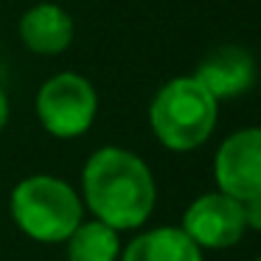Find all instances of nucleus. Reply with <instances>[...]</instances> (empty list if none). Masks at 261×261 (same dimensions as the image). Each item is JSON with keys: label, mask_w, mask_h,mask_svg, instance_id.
Segmentation results:
<instances>
[{"label": "nucleus", "mask_w": 261, "mask_h": 261, "mask_svg": "<svg viewBox=\"0 0 261 261\" xmlns=\"http://www.w3.org/2000/svg\"><path fill=\"white\" fill-rule=\"evenodd\" d=\"M118 255V230L104 222H85L68 236L70 261H115Z\"/></svg>", "instance_id": "obj_10"}, {"label": "nucleus", "mask_w": 261, "mask_h": 261, "mask_svg": "<svg viewBox=\"0 0 261 261\" xmlns=\"http://www.w3.org/2000/svg\"><path fill=\"white\" fill-rule=\"evenodd\" d=\"M194 79L219 101L242 96L255 79V62L242 48H219L197 68Z\"/></svg>", "instance_id": "obj_7"}, {"label": "nucleus", "mask_w": 261, "mask_h": 261, "mask_svg": "<svg viewBox=\"0 0 261 261\" xmlns=\"http://www.w3.org/2000/svg\"><path fill=\"white\" fill-rule=\"evenodd\" d=\"M219 101L194 76H180L163 85L149 107V121L163 146L188 152L208 141L216 126Z\"/></svg>", "instance_id": "obj_2"}, {"label": "nucleus", "mask_w": 261, "mask_h": 261, "mask_svg": "<svg viewBox=\"0 0 261 261\" xmlns=\"http://www.w3.org/2000/svg\"><path fill=\"white\" fill-rule=\"evenodd\" d=\"M82 186L90 211L113 230L143 225L154 208V180L149 166L118 146H104L87 160Z\"/></svg>", "instance_id": "obj_1"}, {"label": "nucleus", "mask_w": 261, "mask_h": 261, "mask_svg": "<svg viewBox=\"0 0 261 261\" xmlns=\"http://www.w3.org/2000/svg\"><path fill=\"white\" fill-rule=\"evenodd\" d=\"M12 216L37 242H65L82 225V202L68 182L37 174L14 188Z\"/></svg>", "instance_id": "obj_3"}, {"label": "nucleus", "mask_w": 261, "mask_h": 261, "mask_svg": "<svg viewBox=\"0 0 261 261\" xmlns=\"http://www.w3.org/2000/svg\"><path fill=\"white\" fill-rule=\"evenodd\" d=\"M242 211H244V225L253 227V230H261V194L244 199Z\"/></svg>", "instance_id": "obj_11"}, {"label": "nucleus", "mask_w": 261, "mask_h": 261, "mask_svg": "<svg viewBox=\"0 0 261 261\" xmlns=\"http://www.w3.org/2000/svg\"><path fill=\"white\" fill-rule=\"evenodd\" d=\"M98 110L93 85L79 73H59L40 87L37 115L57 138H76L90 129Z\"/></svg>", "instance_id": "obj_4"}, {"label": "nucleus", "mask_w": 261, "mask_h": 261, "mask_svg": "<svg viewBox=\"0 0 261 261\" xmlns=\"http://www.w3.org/2000/svg\"><path fill=\"white\" fill-rule=\"evenodd\" d=\"M244 211L242 202L227 194H205L182 216V230L194 239L197 247L222 250L230 247L244 233Z\"/></svg>", "instance_id": "obj_6"}, {"label": "nucleus", "mask_w": 261, "mask_h": 261, "mask_svg": "<svg viewBox=\"0 0 261 261\" xmlns=\"http://www.w3.org/2000/svg\"><path fill=\"white\" fill-rule=\"evenodd\" d=\"M258 261H261V258H258Z\"/></svg>", "instance_id": "obj_13"}, {"label": "nucleus", "mask_w": 261, "mask_h": 261, "mask_svg": "<svg viewBox=\"0 0 261 261\" xmlns=\"http://www.w3.org/2000/svg\"><path fill=\"white\" fill-rule=\"evenodd\" d=\"M20 37L29 51L54 57V54H62L73 40V20L57 3H40L23 14Z\"/></svg>", "instance_id": "obj_8"}, {"label": "nucleus", "mask_w": 261, "mask_h": 261, "mask_svg": "<svg viewBox=\"0 0 261 261\" xmlns=\"http://www.w3.org/2000/svg\"><path fill=\"white\" fill-rule=\"evenodd\" d=\"M216 182L227 197L244 199L261 194V129H239L227 138L216 152Z\"/></svg>", "instance_id": "obj_5"}, {"label": "nucleus", "mask_w": 261, "mask_h": 261, "mask_svg": "<svg viewBox=\"0 0 261 261\" xmlns=\"http://www.w3.org/2000/svg\"><path fill=\"white\" fill-rule=\"evenodd\" d=\"M124 261H202V253L182 227H158L132 239Z\"/></svg>", "instance_id": "obj_9"}, {"label": "nucleus", "mask_w": 261, "mask_h": 261, "mask_svg": "<svg viewBox=\"0 0 261 261\" xmlns=\"http://www.w3.org/2000/svg\"><path fill=\"white\" fill-rule=\"evenodd\" d=\"M6 118H9V101H6V93L0 87V129L6 126Z\"/></svg>", "instance_id": "obj_12"}]
</instances>
